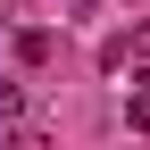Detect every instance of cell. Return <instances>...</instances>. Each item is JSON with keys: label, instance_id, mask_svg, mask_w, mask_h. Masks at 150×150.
Wrapping results in <instances>:
<instances>
[{"label": "cell", "instance_id": "obj_2", "mask_svg": "<svg viewBox=\"0 0 150 150\" xmlns=\"http://www.w3.org/2000/svg\"><path fill=\"white\" fill-rule=\"evenodd\" d=\"M17 108H25V92H17V83H0V125H8Z\"/></svg>", "mask_w": 150, "mask_h": 150}, {"label": "cell", "instance_id": "obj_3", "mask_svg": "<svg viewBox=\"0 0 150 150\" xmlns=\"http://www.w3.org/2000/svg\"><path fill=\"white\" fill-rule=\"evenodd\" d=\"M67 8H75V17H92V8H100V0H67Z\"/></svg>", "mask_w": 150, "mask_h": 150}, {"label": "cell", "instance_id": "obj_1", "mask_svg": "<svg viewBox=\"0 0 150 150\" xmlns=\"http://www.w3.org/2000/svg\"><path fill=\"white\" fill-rule=\"evenodd\" d=\"M17 59H25V67H42V59H50V33H42V25H25V33H17Z\"/></svg>", "mask_w": 150, "mask_h": 150}]
</instances>
